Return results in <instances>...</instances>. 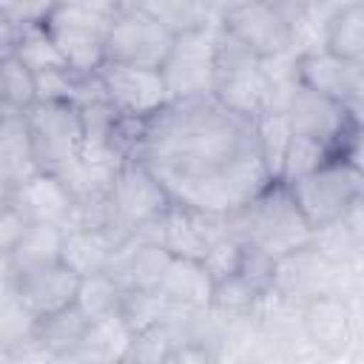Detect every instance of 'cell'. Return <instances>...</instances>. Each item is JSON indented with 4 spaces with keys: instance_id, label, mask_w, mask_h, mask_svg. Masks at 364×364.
I'll use <instances>...</instances> for the list:
<instances>
[{
    "instance_id": "1",
    "label": "cell",
    "mask_w": 364,
    "mask_h": 364,
    "mask_svg": "<svg viewBox=\"0 0 364 364\" xmlns=\"http://www.w3.org/2000/svg\"><path fill=\"white\" fill-rule=\"evenodd\" d=\"M131 159H139L173 202L216 216L242 210L273 182L256 119L230 111L213 94L171 100L142 122Z\"/></svg>"
},
{
    "instance_id": "2",
    "label": "cell",
    "mask_w": 364,
    "mask_h": 364,
    "mask_svg": "<svg viewBox=\"0 0 364 364\" xmlns=\"http://www.w3.org/2000/svg\"><path fill=\"white\" fill-rule=\"evenodd\" d=\"M228 230L250 250L279 262L310 245L313 230L299 213L287 185L270 182L253 202L228 216Z\"/></svg>"
},
{
    "instance_id": "3",
    "label": "cell",
    "mask_w": 364,
    "mask_h": 364,
    "mask_svg": "<svg viewBox=\"0 0 364 364\" xmlns=\"http://www.w3.org/2000/svg\"><path fill=\"white\" fill-rule=\"evenodd\" d=\"M114 11L117 3H51L40 26L65 65L80 77H91L105 63V40Z\"/></svg>"
},
{
    "instance_id": "4",
    "label": "cell",
    "mask_w": 364,
    "mask_h": 364,
    "mask_svg": "<svg viewBox=\"0 0 364 364\" xmlns=\"http://www.w3.org/2000/svg\"><path fill=\"white\" fill-rule=\"evenodd\" d=\"M34 165L40 173L63 176L85 148V128L74 102H34L23 111Z\"/></svg>"
},
{
    "instance_id": "5",
    "label": "cell",
    "mask_w": 364,
    "mask_h": 364,
    "mask_svg": "<svg viewBox=\"0 0 364 364\" xmlns=\"http://www.w3.org/2000/svg\"><path fill=\"white\" fill-rule=\"evenodd\" d=\"M299 213L310 230H321L344 219L361 202V168L358 162L330 159L310 176L287 185Z\"/></svg>"
},
{
    "instance_id": "6",
    "label": "cell",
    "mask_w": 364,
    "mask_h": 364,
    "mask_svg": "<svg viewBox=\"0 0 364 364\" xmlns=\"http://www.w3.org/2000/svg\"><path fill=\"white\" fill-rule=\"evenodd\" d=\"M173 40L176 34L142 3H117L114 23L105 40V63L159 71L173 48Z\"/></svg>"
},
{
    "instance_id": "7",
    "label": "cell",
    "mask_w": 364,
    "mask_h": 364,
    "mask_svg": "<svg viewBox=\"0 0 364 364\" xmlns=\"http://www.w3.org/2000/svg\"><path fill=\"white\" fill-rule=\"evenodd\" d=\"M105 199H108V208H111L117 228L125 236L156 225L165 216V210L173 205V199L168 196L162 182L139 159L122 162Z\"/></svg>"
},
{
    "instance_id": "8",
    "label": "cell",
    "mask_w": 364,
    "mask_h": 364,
    "mask_svg": "<svg viewBox=\"0 0 364 364\" xmlns=\"http://www.w3.org/2000/svg\"><path fill=\"white\" fill-rule=\"evenodd\" d=\"M216 34H219V26H205V28L176 34L173 48H171L165 65L159 68L171 100H191V97L213 94Z\"/></svg>"
},
{
    "instance_id": "9",
    "label": "cell",
    "mask_w": 364,
    "mask_h": 364,
    "mask_svg": "<svg viewBox=\"0 0 364 364\" xmlns=\"http://www.w3.org/2000/svg\"><path fill=\"white\" fill-rule=\"evenodd\" d=\"M219 28L239 40L262 63L279 60L293 48V28L276 3H230L219 9Z\"/></svg>"
},
{
    "instance_id": "10",
    "label": "cell",
    "mask_w": 364,
    "mask_h": 364,
    "mask_svg": "<svg viewBox=\"0 0 364 364\" xmlns=\"http://www.w3.org/2000/svg\"><path fill=\"white\" fill-rule=\"evenodd\" d=\"M97 80L102 85L105 100L114 105V111L122 119L148 122L171 102L162 71H156V68L102 63V68L97 71Z\"/></svg>"
},
{
    "instance_id": "11",
    "label": "cell",
    "mask_w": 364,
    "mask_h": 364,
    "mask_svg": "<svg viewBox=\"0 0 364 364\" xmlns=\"http://www.w3.org/2000/svg\"><path fill=\"white\" fill-rule=\"evenodd\" d=\"M225 233H228V216L205 213V210H196V208H188L179 202H173L156 225L139 230V236L145 242L159 245L168 256L196 259V262H202L208 247Z\"/></svg>"
},
{
    "instance_id": "12",
    "label": "cell",
    "mask_w": 364,
    "mask_h": 364,
    "mask_svg": "<svg viewBox=\"0 0 364 364\" xmlns=\"http://www.w3.org/2000/svg\"><path fill=\"white\" fill-rule=\"evenodd\" d=\"M341 264L318 253L316 247H301L279 262H273V293L304 307L318 299L341 296Z\"/></svg>"
},
{
    "instance_id": "13",
    "label": "cell",
    "mask_w": 364,
    "mask_h": 364,
    "mask_svg": "<svg viewBox=\"0 0 364 364\" xmlns=\"http://www.w3.org/2000/svg\"><path fill=\"white\" fill-rule=\"evenodd\" d=\"M293 74H296V82L304 85L307 91H316V94H321L333 102H341L358 114V102H361V91H364L361 63L338 60V57L327 54L324 48H307L296 57Z\"/></svg>"
},
{
    "instance_id": "14",
    "label": "cell",
    "mask_w": 364,
    "mask_h": 364,
    "mask_svg": "<svg viewBox=\"0 0 364 364\" xmlns=\"http://www.w3.org/2000/svg\"><path fill=\"white\" fill-rule=\"evenodd\" d=\"M9 208L23 219V225H57L65 230L74 213V199L60 176L37 171L11 188Z\"/></svg>"
},
{
    "instance_id": "15",
    "label": "cell",
    "mask_w": 364,
    "mask_h": 364,
    "mask_svg": "<svg viewBox=\"0 0 364 364\" xmlns=\"http://www.w3.org/2000/svg\"><path fill=\"white\" fill-rule=\"evenodd\" d=\"M80 282L82 279L74 270H68L63 262H54L46 267L17 273L14 276V293L28 307V313H34L37 318H46V316L60 313L77 301Z\"/></svg>"
},
{
    "instance_id": "16",
    "label": "cell",
    "mask_w": 364,
    "mask_h": 364,
    "mask_svg": "<svg viewBox=\"0 0 364 364\" xmlns=\"http://www.w3.org/2000/svg\"><path fill=\"white\" fill-rule=\"evenodd\" d=\"M171 256L154 245L142 242L136 236H128L117 250L108 264V276L122 287V290H156Z\"/></svg>"
},
{
    "instance_id": "17",
    "label": "cell",
    "mask_w": 364,
    "mask_h": 364,
    "mask_svg": "<svg viewBox=\"0 0 364 364\" xmlns=\"http://www.w3.org/2000/svg\"><path fill=\"white\" fill-rule=\"evenodd\" d=\"M213 279L208 276V270L202 267V262L196 259H173L165 267V276L156 287V293L171 301L179 310H191V313H205L213 304Z\"/></svg>"
},
{
    "instance_id": "18",
    "label": "cell",
    "mask_w": 364,
    "mask_h": 364,
    "mask_svg": "<svg viewBox=\"0 0 364 364\" xmlns=\"http://www.w3.org/2000/svg\"><path fill=\"white\" fill-rule=\"evenodd\" d=\"M131 341H134V330L125 324L119 313H114L85 327L71 358L77 364H125L131 353Z\"/></svg>"
},
{
    "instance_id": "19",
    "label": "cell",
    "mask_w": 364,
    "mask_h": 364,
    "mask_svg": "<svg viewBox=\"0 0 364 364\" xmlns=\"http://www.w3.org/2000/svg\"><path fill=\"white\" fill-rule=\"evenodd\" d=\"M301 333L327 355H338L350 344V313L341 296L318 299L301 307Z\"/></svg>"
},
{
    "instance_id": "20",
    "label": "cell",
    "mask_w": 364,
    "mask_h": 364,
    "mask_svg": "<svg viewBox=\"0 0 364 364\" xmlns=\"http://www.w3.org/2000/svg\"><path fill=\"white\" fill-rule=\"evenodd\" d=\"M122 242L108 233V230H85V228H68L63 236V250H60V262L74 270L80 279L105 273L114 250Z\"/></svg>"
},
{
    "instance_id": "21",
    "label": "cell",
    "mask_w": 364,
    "mask_h": 364,
    "mask_svg": "<svg viewBox=\"0 0 364 364\" xmlns=\"http://www.w3.org/2000/svg\"><path fill=\"white\" fill-rule=\"evenodd\" d=\"M321 48L347 63L364 60V3L350 0L330 9L324 20Z\"/></svg>"
},
{
    "instance_id": "22",
    "label": "cell",
    "mask_w": 364,
    "mask_h": 364,
    "mask_svg": "<svg viewBox=\"0 0 364 364\" xmlns=\"http://www.w3.org/2000/svg\"><path fill=\"white\" fill-rule=\"evenodd\" d=\"M31 173H37V165L23 114L6 111L0 117V182L6 188H14Z\"/></svg>"
},
{
    "instance_id": "23",
    "label": "cell",
    "mask_w": 364,
    "mask_h": 364,
    "mask_svg": "<svg viewBox=\"0 0 364 364\" xmlns=\"http://www.w3.org/2000/svg\"><path fill=\"white\" fill-rule=\"evenodd\" d=\"M63 236H65V230L57 228V225H26L14 250L9 253L11 273L17 276V273H26V270L60 262Z\"/></svg>"
},
{
    "instance_id": "24",
    "label": "cell",
    "mask_w": 364,
    "mask_h": 364,
    "mask_svg": "<svg viewBox=\"0 0 364 364\" xmlns=\"http://www.w3.org/2000/svg\"><path fill=\"white\" fill-rule=\"evenodd\" d=\"M88 324L91 321L80 313V307L71 304V307H65L60 313H51L46 318H40L34 341L40 347H46L54 358H65V355H71L77 350V344H80V338H82Z\"/></svg>"
},
{
    "instance_id": "25",
    "label": "cell",
    "mask_w": 364,
    "mask_h": 364,
    "mask_svg": "<svg viewBox=\"0 0 364 364\" xmlns=\"http://www.w3.org/2000/svg\"><path fill=\"white\" fill-rule=\"evenodd\" d=\"M0 100H3V108L14 114H23L37 102L34 71L17 54L0 63Z\"/></svg>"
},
{
    "instance_id": "26",
    "label": "cell",
    "mask_w": 364,
    "mask_h": 364,
    "mask_svg": "<svg viewBox=\"0 0 364 364\" xmlns=\"http://www.w3.org/2000/svg\"><path fill=\"white\" fill-rule=\"evenodd\" d=\"M122 287L108 276V273H97V276H88L80 282V290H77V307L80 313L88 318V321H97V318H105V316H114L119 313V304H122Z\"/></svg>"
},
{
    "instance_id": "27",
    "label": "cell",
    "mask_w": 364,
    "mask_h": 364,
    "mask_svg": "<svg viewBox=\"0 0 364 364\" xmlns=\"http://www.w3.org/2000/svg\"><path fill=\"white\" fill-rule=\"evenodd\" d=\"M330 159H333V154H330L321 142H316V139H310V136L293 134L290 142H287V151H284L282 171H279V179H276V182L293 185V182L310 176L313 171H318V168H321L324 162H330Z\"/></svg>"
},
{
    "instance_id": "28",
    "label": "cell",
    "mask_w": 364,
    "mask_h": 364,
    "mask_svg": "<svg viewBox=\"0 0 364 364\" xmlns=\"http://www.w3.org/2000/svg\"><path fill=\"white\" fill-rule=\"evenodd\" d=\"M37 316L28 313V307L17 299L14 287L0 299V350L14 353L23 344H28L37 333Z\"/></svg>"
},
{
    "instance_id": "29",
    "label": "cell",
    "mask_w": 364,
    "mask_h": 364,
    "mask_svg": "<svg viewBox=\"0 0 364 364\" xmlns=\"http://www.w3.org/2000/svg\"><path fill=\"white\" fill-rule=\"evenodd\" d=\"M182 330L173 324H154L139 333H134L131 353L125 364H162L176 347H182Z\"/></svg>"
},
{
    "instance_id": "30",
    "label": "cell",
    "mask_w": 364,
    "mask_h": 364,
    "mask_svg": "<svg viewBox=\"0 0 364 364\" xmlns=\"http://www.w3.org/2000/svg\"><path fill=\"white\" fill-rule=\"evenodd\" d=\"M256 136H259V151H262V162L270 173V179H279L282 171V159L287 151V142L293 136L287 117L282 111H264L262 117H256Z\"/></svg>"
},
{
    "instance_id": "31",
    "label": "cell",
    "mask_w": 364,
    "mask_h": 364,
    "mask_svg": "<svg viewBox=\"0 0 364 364\" xmlns=\"http://www.w3.org/2000/svg\"><path fill=\"white\" fill-rule=\"evenodd\" d=\"M34 74H46V71H60L68 68L65 60L60 57L57 46L51 43V37L46 34V28L40 23L34 26H23L20 28V40H17V51H14Z\"/></svg>"
},
{
    "instance_id": "32",
    "label": "cell",
    "mask_w": 364,
    "mask_h": 364,
    "mask_svg": "<svg viewBox=\"0 0 364 364\" xmlns=\"http://www.w3.org/2000/svg\"><path fill=\"white\" fill-rule=\"evenodd\" d=\"M242 262H245V245L230 230L225 236H219L208 247V253L202 256V267L208 270V276L213 279V284L233 279L242 270Z\"/></svg>"
},
{
    "instance_id": "33",
    "label": "cell",
    "mask_w": 364,
    "mask_h": 364,
    "mask_svg": "<svg viewBox=\"0 0 364 364\" xmlns=\"http://www.w3.org/2000/svg\"><path fill=\"white\" fill-rule=\"evenodd\" d=\"M23 219L6 205V208H0V259H9V253L14 250V245H17V239H20V233H23Z\"/></svg>"
},
{
    "instance_id": "34",
    "label": "cell",
    "mask_w": 364,
    "mask_h": 364,
    "mask_svg": "<svg viewBox=\"0 0 364 364\" xmlns=\"http://www.w3.org/2000/svg\"><path fill=\"white\" fill-rule=\"evenodd\" d=\"M17 40H20V26H17V23L3 11V6H0V63L9 60V57H14Z\"/></svg>"
},
{
    "instance_id": "35",
    "label": "cell",
    "mask_w": 364,
    "mask_h": 364,
    "mask_svg": "<svg viewBox=\"0 0 364 364\" xmlns=\"http://www.w3.org/2000/svg\"><path fill=\"white\" fill-rule=\"evenodd\" d=\"M208 358H210L208 350H202V347H196V344H182V347H176L162 364H205Z\"/></svg>"
},
{
    "instance_id": "36",
    "label": "cell",
    "mask_w": 364,
    "mask_h": 364,
    "mask_svg": "<svg viewBox=\"0 0 364 364\" xmlns=\"http://www.w3.org/2000/svg\"><path fill=\"white\" fill-rule=\"evenodd\" d=\"M14 287V273L9 267V259H0V299Z\"/></svg>"
},
{
    "instance_id": "37",
    "label": "cell",
    "mask_w": 364,
    "mask_h": 364,
    "mask_svg": "<svg viewBox=\"0 0 364 364\" xmlns=\"http://www.w3.org/2000/svg\"><path fill=\"white\" fill-rule=\"evenodd\" d=\"M9 193H11V188H6V185L0 182V208H6V205H9Z\"/></svg>"
},
{
    "instance_id": "38",
    "label": "cell",
    "mask_w": 364,
    "mask_h": 364,
    "mask_svg": "<svg viewBox=\"0 0 364 364\" xmlns=\"http://www.w3.org/2000/svg\"><path fill=\"white\" fill-rule=\"evenodd\" d=\"M0 364H11V353H6V350H0Z\"/></svg>"
},
{
    "instance_id": "39",
    "label": "cell",
    "mask_w": 364,
    "mask_h": 364,
    "mask_svg": "<svg viewBox=\"0 0 364 364\" xmlns=\"http://www.w3.org/2000/svg\"><path fill=\"white\" fill-rule=\"evenodd\" d=\"M205 364H219V361H216V358H208V361H205Z\"/></svg>"
},
{
    "instance_id": "40",
    "label": "cell",
    "mask_w": 364,
    "mask_h": 364,
    "mask_svg": "<svg viewBox=\"0 0 364 364\" xmlns=\"http://www.w3.org/2000/svg\"><path fill=\"white\" fill-rule=\"evenodd\" d=\"M3 114H6V108H3V100H0V117H3Z\"/></svg>"
}]
</instances>
